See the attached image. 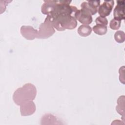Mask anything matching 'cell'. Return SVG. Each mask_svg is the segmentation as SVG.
<instances>
[{
	"label": "cell",
	"mask_w": 125,
	"mask_h": 125,
	"mask_svg": "<svg viewBox=\"0 0 125 125\" xmlns=\"http://www.w3.org/2000/svg\"><path fill=\"white\" fill-rule=\"evenodd\" d=\"M20 32L24 38L28 40H33L37 38L38 31L32 26L29 25H22L21 27Z\"/></svg>",
	"instance_id": "cell-5"
},
{
	"label": "cell",
	"mask_w": 125,
	"mask_h": 125,
	"mask_svg": "<svg viewBox=\"0 0 125 125\" xmlns=\"http://www.w3.org/2000/svg\"><path fill=\"white\" fill-rule=\"evenodd\" d=\"M95 22L97 24H100L106 26L108 24L107 19L105 17H102L101 16L98 17L96 20Z\"/></svg>",
	"instance_id": "cell-15"
},
{
	"label": "cell",
	"mask_w": 125,
	"mask_h": 125,
	"mask_svg": "<svg viewBox=\"0 0 125 125\" xmlns=\"http://www.w3.org/2000/svg\"><path fill=\"white\" fill-rule=\"evenodd\" d=\"M117 5L113 10L114 19L122 21L125 19V0H117Z\"/></svg>",
	"instance_id": "cell-9"
},
{
	"label": "cell",
	"mask_w": 125,
	"mask_h": 125,
	"mask_svg": "<svg viewBox=\"0 0 125 125\" xmlns=\"http://www.w3.org/2000/svg\"><path fill=\"white\" fill-rule=\"evenodd\" d=\"M78 33L82 37H87L92 32V28L88 25L83 24L80 25L78 28Z\"/></svg>",
	"instance_id": "cell-11"
},
{
	"label": "cell",
	"mask_w": 125,
	"mask_h": 125,
	"mask_svg": "<svg viewBox=\"0 0 125 125\" xmlns=\"http://www.w3.org/2000/svg\"><path fill=\"white\" fill-rule=\"evenodd\" d=\"M114 4V0L104 1L98 9V14L102 17H105L109 16L112 10Z\"/></svg>",
	"instance_id": "cell-6"
},
{
	"label": "cell",
	"mask_w": 125,
	"mask_h": 125,
	"mask_svg": "<svg viewBox=\"0 0 125 125\" xmlns=\"http://www.w3.org/2000/svg\"><path fill=\"white\" fill-rule=\"evenodd\" d=\"M76 20H77L83 24L88 25L92 22V16L82 9H78L74 15Z\"/></svg>",
	"instance_id": "cell-7"
},
{
	"label": "cell",
	"mask_w": 125,
	"mask_h": 125,
	"mask_svg": "<svg viewBox=\"0 0 125 125\" xmlns=\"http://www.w3.org/2000/svg\"><path fill=\"white\" fill-rule=\"evenodd\" d=\"M55 33L54 28L49 17L47 16L43 22L42 23L39 27L37 38L47 39L52 36Z\"/></svg>",
	"instance_id": "cell-3"
},
{
	"label": "cell",
	"mask_w": 125,
	"mask_h": 125,
	"mask_svg": "<svg viewBox=\"0 0 125 125\" xmlns=\"http://www.w3.org/2000/svg\"><path fill=\"white\" fill-rule=\"evenodd\" d=\"M36 105L33 101L25 102L20 105V112L22 116L33 114L36 111Z\"/></svg>",
	"instance_id": "cell-8"
},
{
	"label": "cell",
	"mask_w": 125,
	"mask_h": 125,
	"mask_svg": "<svg viewBox=\"0 0 125 125\" xmlns=\"http://www.w3.org/2000/svg\"><path fill=\"white\" fill-rule=\"evenodd\" d=\"M94 32L99 35H103L106 33L107 31V26L105 25L96 24L93 27Z\"/></svg>",
	"instance_id": "cell-12"
},
{
	"label": "cell",
	"mask_w": 125,
	"mask_h": 125,
	"mask_svg": "<svg viewBox=\"0 0 125 125\" xmlns=\"http://www.w3.org/2000/svg\"><path fill=\"white\" fill-rule=\"evenodd\" d=\"M125 34L124 31L119 30L115 32L114 34V39L118 43H123L125 41Z\"/></svg>",
	"instance_id": "cell-13"
},
{
	"label": "cell",
	"mask_w": 125,
	"mask_h": 125,
	"mask_svg": "<svg viewBox=\"0 0 125 125\" xmlns=\"http://www.w3.org/2000/svg\"><path fill=\"white\" fill-rule=\"evenodd\" d=\"M117 105L116 107V111L121 115L122 116V118L124 121L125 119V110H124V105H125V96H121L119 97L117 101Z\"/></svg>",
	"instance_id": "cell-10"
},
{
	"label": "cell",
	"mask_w": 125,
	"mask_h": 125,
	"mask_svg": "<svg viewBox=\"0 0 125 125\" xmlns=\"http://www.w3.org/2000/svg\"><path fill=\"white\" fill-rule=\"evenodd\" d=\"M119 80L121 83L125 84V66L121 67L119 70Z\"/></svg>",
	"instance_id": "cell-16"
},
{
	"label": "cell",
	"mask_w": 125,
	"mask_h": 125,
	"mask_svg": "<svg viewBox=\"0 0 125 125\" xmlns=\"http://www.w3.org/2000/svg\"><path fill=\"white\" fill-rule=\"evenodd\" d=\"M121 21L113 18L110 21L109 27L113 30H118L121 26Z\"/></svg>",
	"instance_id": "cell-14"
},
{
	"label": "cell",
	"mask_w": 125,
	"mask_h": 125,
	"mask_svg": "<svg viewBox=\"0 0 125 125\" xmlns=\"http://www.w3.org/2000/svg\"><path fill=\"white\" fill-rule=\"evenodd\" d=\"M37 94V89L35 86L31 83H27L21 87L17 89L13 95V100L18 105L35 99Z\"/></svg>",
	"instance_id": "cell-2"
},
{
	"label": "cell",
	"mask_w": 125,
	"mask_h": 125,
	"mask_svg": "<svg viewBox=\"0 0 125 125\" xmlns=\"http://www.w3.org/2000/svg\"><path fill=\"white\" fill-rule=\"evenodd\" d=\"M71 0H54L52 11L47 15L53 27L58 31L73 29L77 25L74 15L78 9L70 5Z\"/></svg>",
	"instance_id": "cell-1"
},
{
	"label": "cell",
	"mask_w": 125,
	"mask_h": 125,
	"mask_svg": "<svg viewBox=\"0 0 125 125\" xmlns=\"http://www.w3.org/2000/svg\"><path fill=\"white\" fill-rule=\"evenodd\" d=\"M100 0H87L83 2L81 4V9L86 11L91 15H95L98 12V7Z\"/></svg>",
	"instance_id": "cell-4"
}]
</instances>
